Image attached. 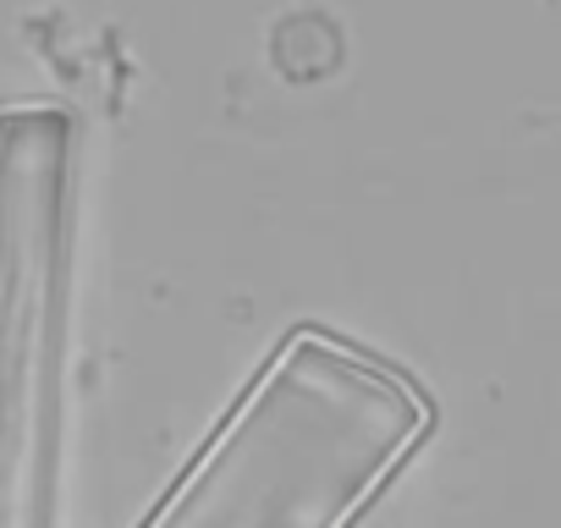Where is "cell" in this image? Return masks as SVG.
Returning <instances> with one entry per match:
<instances>
[{
    "label": "cell",
    "instance_id": "cell-1",
    "mask_svg": "<svg viewBox=\"0 0 561 528\" xmlns=\"http://www.w3.org/2000/svg\"><path fill=\"white\" fill-rule=\"evenodd\" d=\"M419 429L424 402L408 380L298 336L154 528H347Z\"/></svg>",
    "mask_w": 561,
    "mask_h": 528
},
{
    "label": "cell",
    "instance_id": "cell-2",
    "mask_svg": "<svg viewBox=\"0 0 561 528\" xmlns=\"http://www.w3.org/2000/svg\"><path fill=\"white\" fill-rule=\"evenodd\" d=\"M56 116L7 122L0 176V528H45L50 413H56V264H61V154Z\"/></svg>",
    "mask_w": 561,
    "mask_h": 528
},
{
    "label": "cell",
    "instance_id": "cell-3",
    "mask_svg": "<svg viewBox=\"0 0 561 528\" xmlns=\"http://www.w3.org/2000/svg\"><path fill=\"white\" fill-rule=\"evenodd\" d=\"M545 12H550V23H556V34H561V0H545Z\"/></svg>",
    "mask_w": 561,
    "mask_h": 528
}]
</instances>
